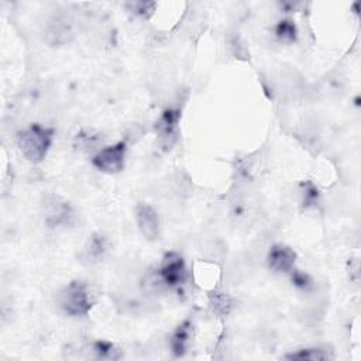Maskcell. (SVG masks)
<instances>
[{
	"label": "cell",
	"mask_w": 361,
	"mask_h": 361,
	"mask_svg": "<svg viewBox=\"0 0 361 361\" xmlns=\"http://www.w3.org/2000/svg\"><path fill=\"white\" fill-rule=\"evenodd\" d=\"M52 140L54 128L38 123L28 126L17 134V144L21 154L32 164H38L47 157Z\"/></svg>",
	"instance_id": "cell-1"
},
{
	"label": "cell",
	"mask_w": 361,
	"mask_h": 361,
	"mask_svg": "<svg viewBox=\"0 0 361 361\" xmlns=\"http://www.w3.org/2000/svg\"><path fill=\"white\" fill-rule=\"evenodd\" d=\"M290 272H292V274H290V281H292V283H293L296 288L307 290V289L312 286V279H310V276H309L307 274L300 272V271H298V269H292Z\"/></svg>",
	"instance_id": "cell-16"
},
{
	"label": "cell",
	"mask_w": 361,
	"mask_h": 361,
	"mask_svg": "<svg viewBox=\"0 0 361 361\" xmlns=\"http://www.w3.org/2000/svg\"><path fill=\"white\" fill-rule=\"evenodd\" d=\"M126 6L134 14L141 16V17H148L154 11L157 4L155 3H147V1H133V3H127Z\"/></svg>",
	"instance_id": "cell-15"
},
{
	"label": "cell",
	"mask_w": 361,
	"mask_h": 361,
	"mask_svg": "<svg viewBox=\"0 0 361 361\" xmlns=\"http://www.w3.org/2000/svg\"><path fill=\"white\" fill-rule=\"evenodd\" d=\"M44 221L48 227H68L75 220V212L71 203L56 195H48L42 203Z\"/></svg>",
	"instance_id": "cell-4"
},
{
	"label": "cell",
	"mask_w": 361,
	"mask_h": 361,
	"mask_svg": "<svg viewBox=\"0 0 361 361\" xmlns=\"http://www.w3.org/2000/svg\"><path fill=\"white\" fill-rule=\"evenodd\" d=\"M267 259L271 271L276 274H286L293 269L296 252L285 244H275L271 247Z\"/></svg>",
	"instance_id": "cell-7"
},
{
	"label": "cell",
	"mask_w": 361,
	"mask_h": 361,
	"mask_svg": "<svg viewBox=\"0 0 361 361\" xmlns=\"http://www.w3.org/2000/svg\"><path fill=\"white\" fill-rule=\"evenodd\" d=\"M275 37L285 44H290V42L296 41L298 28H296L295 23L288 18L278 21V24L275 25Z\"/></svg>",
	"instance_id": "cell-11"
},
{
	"label": "cell",
	"mask_w": 361,
	"mask_h": 361,
	"mask_svg": "<svg viewBox=\"0 0 361 361\" xmlns=\"http://www.w3.org/2000/svg\"><path fill=\"white\" fill-rule=\"evenodd\" d=\"M302 195H303L305 207H313L319 203V189L312 182H307L303 185Z\"/></svg>",
	"instance_id": "cell-13"
},
{
	"label": "cell",
	"mask_w": 361,
	"mask_h": 361,
	"mask_svg": "<svg viewBox=\"0 0 361 361\" xmlns=\"http://www.w3.org/2000/svg\"><path fill=\"white\" fill-rule=\"evenodd\" d=\"M106 252H107V240H106V237L102 235V234H93L86 241V244H85V247L80 252V258L85 264L93 265V264L100 262L104 258Z\"/></svg>",
	"instance_id": "cell-9"
},
{
	"label": "cell",
	"mask_w": 361,
	"mask_h": 361,
	"mask_svg": "<svg viewBox=\"0 0 361 361\" xmlns=\"http://www.w3.org/2000/svg\"><path fill=\"white\" fill-rule=\"evenodd\" d=\"M285 358L288 360H310V361H320V360H329L331 358V355L329 354L327 350L323 348H302L298 350L296 353L288 354Z\"/></svg>",
	"instance_id": "cell-12"
},
{
	"label": "cell",
	"mask_w": 361,
	"mask_h": 361,
	"mask_svg": "<svg viewBox=\"0 0 361 361\" xmlns=\"http://www.w3.org/2000/svg\"><path fill=\"white\" fill-rule=\"evenodd\" d=\"M179 117H180L179 111L173 109H168L159 116L155 124V131L158 134V138L162 147H171L175 142Z\"/></svg>",
	"instance_id": "cell-8"
},
{
	"label": "cell",
	"mask_w": 361,
	"mask_h": 361,
	"mask_svg": "<svg viewBox=\"0 0 361 361\" xmlns=\"http://www.w3.org/2000/svg\"><path fill=\"white\" fill-rule=\"evenodd\" d=\"M135 220L138 230L147 240H157L159 235V216L157 210L147 204L140 203L135 209Z\"/></svg>",
	"instance_id": "cell-6"
},
{
	"label": "cell",
	"mask_w": 361,
	"mask_h": 361,
	"mask_svg": "<svg viewBox=\"0 0 361 361\" xmlns=\"http://www.w3.org/2000/svg\"><path fill=\"white\" fill-rule=\"evenodd\" d=\"M58 305L68 316H83L92 309V298L87 285L82 281L69 282L58 293Z\"/></svg>",
	"instance_id": "cell-2"
},
{
	"label": "cell",
	"mask_w": 361,
	"mask_h": 361,
	"mask_svg": "<svg viewBox=\"0 0 361 361\" xmlns=\"http://www.w3.org/2000/svg\"><path fill=\"white\" fill-rule=\"evenodd\" d=\"M188 276L183 258L176 252L165 254L161 265L158 267L154 278L155 283L164 288L175 289L185 283Z\"/></svg>",
	"instance_id": "cell-3"
},
{
	"label": "cell",
	"mask_w": 361,
	"mask_h": 361,
	"mask_svg": "<svg viewBox=\"0 0 361 361\" xmlns=\"http://www.w3.org/2000/svg\"><path fill=\"white\" fill-rule=\"evenodd\" d=\"M192 331H193V324L190 320H185L176 327V330L171 336V348L175 355L179 357L185 354Z\"/></svg>",
	"instance_id": "cell-10"
},
{
	"label": "cell",
	"mask_w": 361,
	"mask_h": 361,
	"mask_svg": "<svg viewBox=\"0 0 361 361\" xmlns=\"http://www.w3.org/2000/svg\"><path fill=\"white\" fill-rule=\"evenodd\" d=\"M126 151H127V144L124 141H118L113 145H109L100 149L92 158V164L96 169L104 173L121 172L126 164Z\"/></svg>",
	"instance_id": "cell-5"
},
{
	"label": "cell",
	"mask_w": 361,
	"mask_h": 361,
	"mask_svg": "<svg viewBox=\"0 0 361 361\" xmlns=\"http://www.w3.org/2000/svg\"><path fill=\"white\" fill-rule=\"evenodd\" d=\"M94 351L102 358H118L120 357L116 354L118 350H116V347L111 343L104 341V340H99L94 343Z\"/></svg>",
	"instance_id": "cell-14"
}]
</instances>
